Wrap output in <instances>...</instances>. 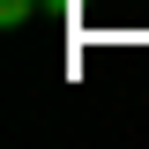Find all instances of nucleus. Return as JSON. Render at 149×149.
I'll list each match as a JSON object with an SVG mask.
<instances>
[{
	"instance_id": "1",
	"label": "nucleus",
	"mask_w": 149,
	"mask_h": 149,
	"mask_svg": "<svg viewBox=\"0 0 149 149\" xmlns=\"http://www.w3.org/2000/svg\"><path fill=\"white\" fill-rule=\"evenodd\" d=\"M37 15V0H0V22H8V30H15V22H30Z\"/></svg>"
}]
</instances>
